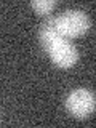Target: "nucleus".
Listing matches in <instances>:
<instances>
[{"label":"nucleus","mask_w":96,"mask_h":128,"mask_svg":"<svg viewBox=\"0 0 96 128\" xmlns=\"http://www.w3.org/2000/svg\"><path fill=\"white\" fill-rule=\"evenodd\" d=\"M38 40L45 51H50L56 43L66 40V34H64V29L61 26V21H59V16L48 18L46 21L42 22L38 29Z\"/></svg>","instance_id":"7ed1b4c3"},{"label":"nucleus","mask_w":96,"mask_h":128,"mask_svg":"<svg viewBox=\"0 0 96 128\" xmlns=\"http://www.w3.org/2000/svg\"><path fill=\"white\" fill-rule=\"evenodd\" d=\"M51 61L59 67H70L74 66L78 58V51L69 40H62V42L56 43V45L48 51Z\"/></svg>","instance_id":"20e7f679"},{"label":"nucleus","mask_w":96,"mask_h":128,"mask_svg":"<svg viewBox=\"0 0 96 128\" xmlns=\"http://www.w3.org/2000/svg\"><path fill=\"white\" fill-rule=\"evenodd\" d=\"M66 107L74 117H88L96 107V96L88 88H75L66 98Z\"/></svg>","instance_id":"f257e3e1"},{"label":"nucleus","mask_w":96,"mask_h":128,"mask_svg":"<svg viewBox=\"0 0 96 128\" xmlns=\"http://www.w3.org/2000/svg\"><path fill=\"white\" fill-rule=\"evenodd\" d=\"M30 6L38 14H48L56 6V2L54 0H34V2H30Z\"/></svg>","instance_id":"39448f33"},{"label":"nucleus","mask_w":96,"mask_h":128,"mask_svg":"<svg viewBox=\"0 0 96 128\" xmlns=\"http://www.w3.org/2000/svg\"><path fill=\"white\" fill-rule=\"evenodd\" d=\"M59 21L64 29L66 37H77V35L85 34L90 27V19H88L86 13L83 10H77L72 8L67 10L59 16Z\"/></svg>","instance_id":"f03ea898"}]
</instances>
